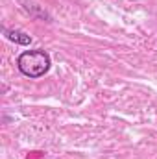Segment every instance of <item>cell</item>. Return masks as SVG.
Instances as JSON below:
<instances>
[{"label": "cell", "mask_w": 157, "mask_h": 159, "mask_svg": "<svg viewBox=\"0 0 157 159\" xmlns=\"http://www.w3.org/2000/svg\"><path fill=\"white\" fill-rule=\"evenodd\" d=\"M17 67L26 78H41L50 70V56L46 50H26L17 57Z\"/></svg>", "instance_id": "cell-1"}, {"label": "cell", "mask_w": 157, "mask_h": 159, "mask_svg": "<svg viewBox=\"0 0 157 159\" xmlns=\"http://www.w3.org/2000/svg\"><path fill=\"white\" fill-rule=\"evenodd\" d=\"M4 35H6L9 41H13V43H17V44H22V46L32 44V37H30L28 34L20 32V30H6Z\"/></svg>", "instance_id": "cell-2"}]
</instances>
